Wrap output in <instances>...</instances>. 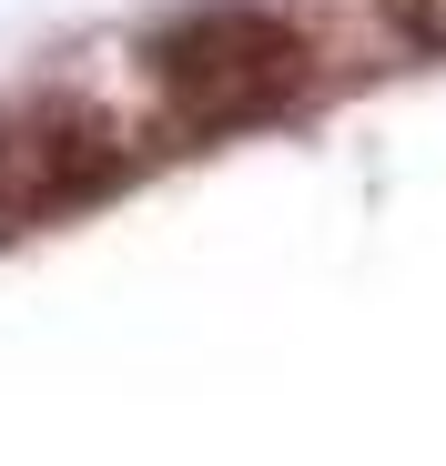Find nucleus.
Instances as JSON below:
<instances>
[{
  "label": "nucleus",
  "instance_id": "1",
  "mask_svg": "<svg viewBox=\"0 0 446 466\" xmlns=\"http://www.w3.org/2000/svg\"><path fill=\"white\" fill-rule=\"evenodd\" d=\"M153 92L183 132H244L274 122L305 92V41H294L264 0H223V11H193L153 41Z\"/></svg>",
  "mask_w": 446,
  "mask_h": 466
},
{
  "label": "nucleus",
  "instance_id": "2",
  "mask_svg": "<svg viewBox=\"0 0 446 466\" xmlns=\"http://www.w3.org/2000/svg\"><path fill=\"white\" fill-rule=\"evenodd\" d=\"M122 173V132L92 122L82 102H31L0 122V213H61L92 203Z\"/></svg>",
  "mask_w": 446,
  "mask_h": 466
},
{
  "label": "nucleus",
  "instance_id": "3",
  "mask_svg": "<svg viewBox=\"0 0 446 466\" xmlns=\"http://www.w3.org/2000/svg\"><path fill=\"white\" fill-rule=\"evenodd\" d=\"M386 21H396L406 41H436V51H446V0H386Z\"/></svg>",
  "mask_w": 446,
  "mask_h": 466
}]
</instances>
